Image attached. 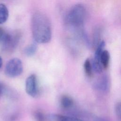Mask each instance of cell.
I'll return each mask as SVG.
<instances>
[{
    "label": "cell",
    "mask_w": 121,
    "mask_h": 121,
    "mask_svg": "<svg viewBox=\"0 0 121 121\" xmlns=\"http://www.w3.org/2000/svg\"><path fill=\"white\" fill-rule=\"evenodd\" d=\"M37 49V46L35 43H33L24 49V53L27 56H32L34 55Z\"/></svg>",
    "instance_id": "4fadbf2b"
},
{
    "label": "cell",
    "mask_w": 121,
    "mask_h": 121,
    "mask_svg": "<svg viewBox=\"0 0 121 121\" xmlns=\"http://www.w3.org/2000/svg\"><path fill=\"white\" fill-rule=\"evenodd\" d=\"M48 121H84L76 118L57 114H51L47 117Z\"/></svg>",
    "instance_id": "ba28073f"
},
{
    "label": "cell",
    "mask_w": 121,
    "mask_h": 121,
    "mask_svg": "<svg viewBox=\"0 0 121 121\" xmlns=\"http://www.w3.org/2000/svg\"><path fill=\"white\" fill-rule=\"evenodd\" d=\"M110 59V55L109 52L106 50H104L101 53L100 57L101 63L103 69H106L108 67Z\"/></svg>",
    "instance_id": "30bf717a"
},
{
    "label": "cell",
    "mask_w": 121,
    "mask_h": 121,
    "mask_svg": "<svg viewBox=\"0 0 121 121\" xmlns=\"http://www.w3.org/2000/svg\"><path fill=\"white\" fill-rule=\"evenodd\" d=\"M94 121H108L107 120L101 117H98L95 119Z\"/></svg>",
    "instance_id": "e0dca14e"
},
{
    "label": "cell",
    "mask_w": 121,
    "mask_h": 121,
    "mask_svg": "<svg viewBox=\"0 0 121 121\" xmlns=\"http://www.w3.org/2000/svg\"><path fill=\"white\" fill-rule=\"evenodd\" d=\"M23 69L21 60L17 58L10 60L7 63L5 69V74L9 77L14 78L20 75Z\"/></svg>",
    "instance_id": "3957f363"
},
{
    "label": "cell",
    "mask_w": 121,
    "mask_h": 121,
    "mask_svg": "<svg viewBox=\"0 0 121 121\" xmlns=\"http://www.w3.org/2000/svg\"><path fill=\"white\" fill-rule=\"evenodd\" d=\"M20 39V34L17 32L6 34L4 39L0 43L4 50L10 51L14 49L17 45Z\"/></svg>",
    "instance_id": "277c9868"
},
{
    "label": "cell",
    "mask_w": 121,
    "mask_h": 121,
    "mask_svg": "<svg viewBox=\"0 0 121 121\" xmlns=\"http://www.w3.org/2000/svg\"><path fill=\"white\" fill-rule=\"evenodd\" d=\"M9 11L6 6L4 4H0V24L4 23L9 17Z\"/></svg>",
    "instance_id": "8fae6325"
},
{
    "label": "cell",
    "mask_w": 121,
    "mask_h": 121,
    "mask_svg": "<svg viewBox=\"0 0 121 121\" xmlns=\"http://www.w3.org/2000/svg\"><path fill=\"white\" fill-rule=\"evenodd\" d=\"M2 91H3V87L2 85H1V84L0 83V95H1V94L2 93Z\"/></svg>",
    "instance_id": "ac0fdd59"
},
{
    "label": "cell",
    "mask_w": 121,
    "mask_h": 121,
    "mask_svg": "<svg viewBox=\"0 0 121 121\" xmlns=\"http://www.w3.org/2000/svg\"><path fill=\"white\" fill-rule=\"evenodd\" d=\"M34 117L36 121H45V116L44 113L39 111H36L34 113Z\"/></svg>",
    "instance_id": "5bb4252c"
},
{
    "label": "cell",
    "mask_w": 121,
    "mask_h": 121,
    "mask_svg": "<svg viewBox=\"0 0 121 121\" xmlns=\"http://www.w3.org/2000/svg\"><path fill=\"white\" fill-rule=\"evenodd\" d=\"M31 28L33 37L38 43H48L52 37L51 23L47 17L40 12H35L31 19Z\"/></svg>",
    "instance_id": "6da1fadb"
},
{
    "label": "cell",
    "mask_w": 121,
    "mask_h": 121,
    "mask_svg": "<svg viewBox=\"0 0 121 121\" xmlns=\"http://www.w3.org/2000/svg\"><path fill=\"white\" fill-rule=\"evenodd\" d=\"M2 65V58L0 57V68H1Z\"/></svg>",
    "instance_id": "d6986e66"
},
{
    "label": "cell",
    "mask_w": 121,
    "mask_h": 121,
    "mask_svg": "<svg viewBox=\"0 0 121 121\" xmlns=\"http://www.w3.org/2000/svg\"><path fill=\"white\" fill-rule=\"evenodd\" d=\"M60 103L62 108L68 110L72 107L74 105V101L71 97L67 95H64L60 98Z\"/></svg>",
    "instance_id": "9c48e42d"
},
{
    "label": "cell",
    "mask_w": 121,
    "mask_h": 121,
    "mask_svg": "<svg viewBox=\"0 0 121 121\" xmlns=\"http://www.w3.org/2000/svg\"><path fill=\"white\" fill-rule=\"evenodd\" d=\"M115 111L116 114L118 119L121 121V103H117L115 106Z\"/></svg>",
    "instance_id": "9a60e30c"
},
{
    "label": "cell",
    "mask_w": 121,
    "mask_h": 121,
    "mask_svg": "<svg viewBox=\"0 0 121 121\" xmlns=\"http://www.w3.org/2000/svg\"><path fill=\"white\" fill-rule=\"evenodd\" d=\"M94 87L101 92L106 93L110 89V81L108 77L104 75L94 83Z\"/></svg>",
    "instance_id": "52a82bcc"
},
{
    "label": "cell",
    "mask_w": 121,
    "mask_h": 121,
    "mask_svg": "<svg viewBox=\"0 0 121 121\" xmlns=\"http://www.w3.org/2000/svg\"><path fill=\"white\" fill-rule=\"evenodd\" d=\"M104 46L105 42L104 41H102L97 45L94 57L92 62L93 71L97 74H100L103 71V68L101 63L100 57L101 53L104 51Z\"/></svg>",
    "instance_id": "8992f818"
},
{
    "label": "cell",
    "mask_w": 121,
    "mask_h": 121,
    "mask_svg": "<svg viewBox=\"0 0 121 121\" xmlns=\"http://www.w3.org/2000/svg\"><path fill=\"white\" fill-rule=\"evenodd\" d=\"M86 17L85 8L82 4L74 6L69 12L67 16V21L71 27L80 29L83 26Z\"/></svg>",
    "instance_id": "7a4b0ae2"
},
{
    "label": "cell",
    "mask_w": 121,
    "mask_h": 121,
    "mask_svg": "<svg viewBox=\"0 0 121 121\" xmlns=\"http://www.w3.org/2000/svg\"><path fill=\"white\" fill-rule=\"evenodd\" d=\"M7 33L5 31V30L1 27H0V44L2 42L4 39Z\"/></svg>",
    "instance_id": "2e32d148"
},
{
    "label": "cell",
    "mask_w": 121,
    "mask_h": 121,
    "mask_svg": "<svg viewBox=\"0 0 121 121\" xmlns=\"http://www.w3.org/2000/svg\"><path fill=\"white\" fill-rule=\"evenodd\" d=\"M84 69L86 75L89 77L92 76L93 74V67L92 62L89 59H86L84 63Z\"/></svg>",
    "instance_id": "7c38bea8"
},
{
    "label": "cell",
    "mask_w": 121,
    "mask_h": 121,
    "mask_svg": "<svg viewBox=\"0 0 121 121\" xmlns=\"http://www.w3.org/2000/svg\"><path fill=\"white\" fill-rule=\"evenodd\" d=\"M26 93L33 97H36L39 94V90L36 76L32 74L30 75L26 81Z\"/></svg>",
    "instance_id": "5b68a950"
}]
</instances>
